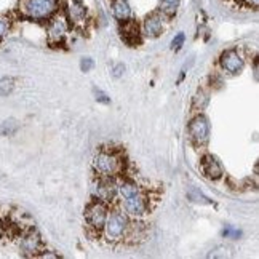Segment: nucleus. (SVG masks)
Listing matches in <instances>:
<instances>
[{
    "instance_id": "1a4fd4ad",
    "label": "nucleus",
    "mask_w": 259,
    "mask_h": 259,
    "mask_svg": "<svg viewBox=\"0 0 259 259\" xmlns=\"http://www.w3.org/2000/svg\"><path fill=\"white\" fill-rule=\"evenodd\" d=\"M52 21L48 24V40L52 45H59L63 44V40L66 38L67 29H69V23L66 16H55L50 18Z\"/></svg>"
},
{
    "instance_id": "a878e982",
    "label": "nucleus",
    "mask_w": 259,
    "mask_h": 259,
    "mask_svg": "<svg viewBox=\"0 0 259 259\" xmlns=\"http://www.w3.org/2000/svg\"><path fill=\"white\" fill-rule=\"evenodd\" d=\"M223 234H224V237H227V238H238V237L242 235V232L238 231V229H234V227H231V226L226 227Z\"/></svg>"
},
{
    "instance_id": "4be33fe9",
    "label": "nucleus",
    "mask_w": 259,
    "mask_h": 259,
    "mask_svg": "<svg viewBox=\"0 0 259 259\" xmlns=\"http://www.w3.org/2000/svg\"><path fill=\"white\" fill-rule=\"evenodd\" d=\"M10 27H12V19L5 15H0V38H4L8 34Z\"/></svg>"
},
{
    "instance_id": "f3484780",
    "label": "nucleus",
    "mask_w": 259,
    "mask_h": 259,
    "mask_svg": "<svg viewBox=\"0 0 259 259\" xmlns=\"http://www.w3.org/2000/svg\"><path fill=\"white\" fill-rule=\"evenodd\" d=\"M179 2H181V0H160V4H158L160 13L162 15H166V16H173L178 12Z\"/></svg>"
},
{
    "instance_id": "5701e85b",
    "label": "nucleus",
    "mask_w": 259,
    "mask_h": 259,
    "mask_svg": "<svg viewBox=\"0 0 259 259\" xmlns=\"http://www.w3.org/2000/svg\"><path fill=\"white\" fill-rule=\"evenodd\" d=\"M186 42V35L183 32H179L175 35V38L171 40V50H175V52H178V50H181V47L184 45Z\"/></svg>"
},
{
    "instance_id": "2eb2a0df",
    "label": "nucleus",
    "mask_w": 259,
    "mask_h": 259,
    "mask_svg": "<svg viewBox=\"0 0 259 259\" xmlns=\"http://www.w3.org/2000/svg\"><path fill=\"white\" fill-rule=\"evenodd\" d=\"M141 192V189H139V186L132 181V179H120V181H117V194L120 195L122 198H126V197H132L135 194H139Z\"/></svg>"
},
{
    "instance_id": "aec40b11",
    "label": "nucleus",
    "mask_w": 259,
    "mask_h": 259,
    "mask_svg": "<svg viewBox=\"0 0 259 259\" xmlns=\"http://www.w3.org/2000/svg\"><path fill=\"white\" fill-rule=\"evenodd\" d=\"M15 90V80L12 77L0 78V96H8Z\"/></svg>"
},
{
    "instance_id": "4468645a",
    "label": "nucleus",
    "mask_w": 259,
    "mask_h": 259,
    "mask_svg": "<svg viewBox=\"0 0 259 259\" xmlns=\"http://www.w3.org/2000/svg\"><path fill=\"white\" fill-rule=\"evenodd\" d=\"M139 27L135 21H130V19H126V21H123V29H122V37L123 40L130 45H136L139 44Z\"/></svg>"
},
{
    "instance_id": "412c9836",
    "label": "nucleus",
    "mask_w": 259,
    "mask_h": 259,
    "mask_svg": "<svg viewBox=\"0 0 259 259\" xmlns=\"http://www.w3.org/2000/svg\"><path fill=\"white\" fill-rule=\"evenodd\" d=\"M208 104V95L200 92L197 93L194 96V109H197V111H202V109H205V106Z\"/></svg>"
},
{
    "instance_id": "bb28decb",
    "label": "nucleus",
    "mask_w": 259,
    "mask_h": 259,
    "mask_svg": "<svg viewBox=\"0 0 259 259\" xmlns=\"http://www.w3.org/2000/svg\"><path fill=\"white\" fill-rule=\"evenodd\" d=\"M125 72V66L123 64H115L114 69H112V77L114 78H120Z\"/></svg>"
},
{
    "instance_id": "f8f14e48",
    "label": "nucleus",
    "mask_w": 259,
    "mask_h": 259,
    "mask_svg": "<svg viewBox=\"0 0 259 259\" xmlns=\"http://www.w3.org/2000/svg\"><path fill=\"white\" fill-rule=\"evenodd\" d=\"M141 31L149 38H157L163 32V15L160 13H152L144 18Z\"/></svg>"
},
{
    "instance_id": "a211bd4d",
    "label": "nucleus",
    "mask_w": 259,
    "mask_h": 259,
    "mask_svg": "<svg viewBox=\"0 0 259 259\" xmlns=\"http://www.w3.org/2000/svg\"><path fill=\"white\" fill-rule=\"evenodd\" d=\"M187 198L191 202H194V203H200V205H211L213 202L210 200L208 197H205L198 189H195V187H191L187 191Z\"/></svg>"
},
{
    "instance_id": "9b49d317",
    "label": "nucleus",
    "mask_w": 259,
    "mask_h": 259,
    "mask_svg": "<svg viewBox=\"0 0 259 259\" xmlns=\"http://www.w3.org/2000/svg\"><path fill=\"white\" fill-rule=\"evenodd\" d=\"M123 208H125L126 214L135 216V218H141L147 211V200H146V197L139 192L132 197L123 198Z\"/></svg>"
},
{
    "instance_id": "f257e3e1",
    "label": "nucleus",
    "mask_w": 259,
    "mask_h": 259,
    "mask_svg": "<svg viewBox=\"0 0 259 259\" xmlns=\"http://www.w3.org/2000/svg\"><path fill=\"white\" fill-rule=\"evenodd\" d=\"M59 0H19V13L32 21H47L58 12Z\"/></svg>"
},
{
    "instance_id": "dca6fc26",
    "label": "nucleus",
    "mask_w": 259,
    "mask_h": 259,
    "mask_svg": "<svg viewBox=\"0 0 259 259\" xmlns=\"http://www.w3.org/2000/svg\"><path fill=\"white\" fill-rule=\"evenodd\" d=\"M112 12L117 21H126L132 16V8H130V4L126 0H112Z\"/></svg>"
},
{
    "instance_id": "f03ea898",
    "label": "nucleus",
    "mask_w": 259,
    "mask_h": 259,
    "mask_svg": "<svg viewBox=\"0 0 259 259\" xmlns=\"http://www.w3.org/2000/svg\"><path fill=\"white\" fill-rule=\"evenodd\" d=\"M122 168V158L114 151H99L93 158V170L98 176H115Z\"/></svg>"
},
{
    "instance_id": "393cba45",
    "label": "nucleus",
    "mask_w": 259,
    "mask_h": 259,
    "mask_svg": "<svg viewBox=\"0 0 259 259\" xmlns=\"http://www.w3.org/2000/svg\"><path fill=\"white\" fill-rule=\"evenodd\" d=\"M95 63H93V59L92 58H82L80 59V69H82V72H90L93 69Z\"/></svg>"
},
{
    "instance_id": "b1692460",
    "label": "nucleus",
    "mask_w": 259,
    "mask_h": 259,
    "mask_svg": "<svg viewBox=\"0 0 259 259\" xmlns=\"http://www.w3.org/2000/svg\"><path fill=\"white\" fill-rule=\"evenodd\" d=\"M93 92H95V98H96L98 103H103V104H109V103H111V98H109L104 92H101V90L95 88Z\"/></svg>"
},
{
    "instance_id": "ddd939ff",
    "label": "nucleus",
    "mask_w": 259,
    "mask_h": 259,
    "mask_svg": "<svg viewBox=\"0 0 259 259\" xmlns=\"http://www.w3.org/2000/svg\"><path fill=\"white\" fill-rule=\"evenodd\" d=\"M200 168H202V173L208 178V179H219L223 176V166L221 163L218 162V158L211 154H206L203 158H202V163H200Z\"/></svg>"
},
{
    "instance_id": "6ab92c4d",
    "label": "nucleus",
    "mask_w": 259,
    "mask_h": 259,
    "mask_svg": "<svg viewBox=\"0 0 259 259\" xmlns=\"http://www.w3.org/2000/svg\"><path fill=\"white\" fill-rule=\"evenodd\" d=\"M18 122L13 120V118H10V120H5L0 123V136H12L18 132Z\"/></svg>"
},
{
    "instance_id": "7ed1b4c3",
    "label": "nucleus",
    "mask_w": 259,
    "mask_h": 259,
    "mask_svg": "<svg viewBox=\"0 0 259 259\" xmlns=\"http://www.w3.org/2000/svg\"><path fill=\"white\" fill-rule=\"evenodd\" d=\"M103 231L109 240H120V238H123L126 235V232L130 231V221H128L126 214H123L122 211H117V210L109 213Z\"/></svg>"
},
{
    "instance_id": "9d476101",
    "label": "nucleus",
    "mask_w": 259,
    "mask_h": 259,
    "mask_svg": "<svg viewBox=\"0 0 259 259\" xmlns=\"http://www.w3.org/2000/svg\"><path fill=\"white\" fill-rule=\"evenodd\" d=\"M66 16L67 21H71L74 26H82L88 18V10L80 0H69L66 7Z\"/></svg>"
},
{
    "instance_id": "39448f33",
    "label": "nucleus",
    "mask_w": 259,
    "mask_h": 259,
    "mask_svg": "<svg viewBox=\"0 0 259 259\" xmlns=\"http://www.w3.org/2000/svg\"><path fill=\"white\" fill-rule=\"evenodd\" d=\"M93 195L104 203L112 202L118 195L117 194V181L114 176H99L93 184Z\"/></svg>"
},
{
    "instance_id": "423d86ee",
    "label": "nucleus",
    "mask_w": 259,
    "mask_h": 259,
    "mask_svg": "<svg viewBox=\"0 0 259 259\" xmlns=\"http://www.w3.org/2000/svg\"><path fill=\"white\" fill-rule=\"evenodd\" d=\"M189 135H191L194 144H206L208 139H210V122H208V118L202 114L195 115L189 123Z\"/></svg>"
},
{
    "instance_id": "0eeeda50",
    "label": "nucleus",
    "mask_w": 259,
    "mask_h": 259,
    "mask_svg": "<svg viewBox=\"0 0 259 259\" xmlns=\"http://www.w3.org/2000/svg\"><path fill=\"white\" fill-rule=\"evenodd\" d=\"M19 248H21L24 256H38L44 250L42 237L38 235L35 229H29L26 234H23L21 242H19Z\"/></svg>"
},
{
    "instance_id": "6e6552de",
    "label": "nucleus",
    "mask_w": 259,
    "mask_h": 259,
    "mask_svg": "<svg viewBox=\"0 0 259 259\" xmlns=\"http://www.w3.org/2000/svg\"><path fill=\"white\" fill-rule=\"evenodd\" d=\"M219 64H221V67L226 72L235 75L243 71L245 59L240 53H238V50L231 48V50H226V52L221 55V58H219Z\"/></svg>"
},
{
    "instance_id": "20e7f679",
    "label": "nucleus",
    "mask_w": 259,
    "mask_h": 259,
    "mask_svg": "<svg viewBox=\"0 0 259 259\" xmlns=\"http://www.w3.org/2000/svg\"><path fill=\"white\" fill-rule=\"evenodd\" d=\"M109 214L107 203L101 200H93L85 208V221L90 229H93L95 232H101L106 224V219Z\"/></svg>"
}]
</instances>
